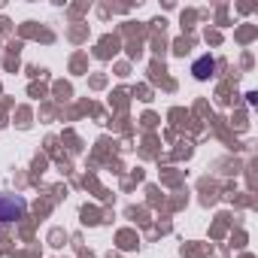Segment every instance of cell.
I'll return each instance as SVG.
<instances>
[{"mask_svg": "<svg viewBox=\"0 0 258 258\" xmlns=\"http://www.w3.org/2000/svg\"><path fill=\"white\" fill-rule=\"evenodd\" d=\"M28 213V201L19 195H0V225H10Z\"/></svg>", "mask_w": 258, "mask_h": 258, "instance_id": "1", "label": "cell"}, {"mask_svg": "<svg viewBox=\"0 0 258 258\" xmlns=\"http://www.w3.org/2000/svg\"><path fill=\"white\" fill-rule=\"evenodd\" d=\"M213 70H216V61H213L210 55H204V58H198V61L191 64V73H195L198 79H207V76H210Z\"/></svg>", "mask_w": 258, "mask_h": 258, "instance_id": "2", "label": "cell"}]
</instances>
